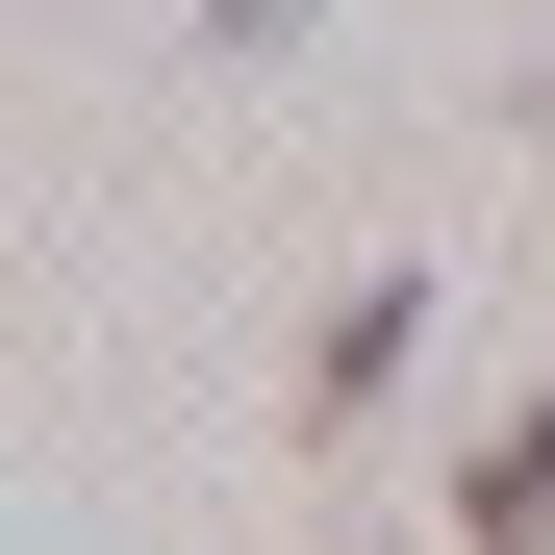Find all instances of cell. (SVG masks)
<instances>
[{"label": "cell", "instance_id": "1", "mask_svg": "<svg viewBox=\"0 0 555 555\" xmlns=\"http://www.w3.org/2000/svg\"><path fill=\"white\" fill-rule=\"evenodd\" d=\"M454 555H555V379L480 429V480H454Z\"/></svg>", "mask_w": 555, "mask_h": 555}, {"label": "cell", "instance_id": "2", "mask_svg": "<svg viewBox=\"0 0 555 555\" xmlns=\"http://www.w3.org/2000/svg\"><path fill=\"white\" fill-rule=\"evenodd\" d=\"M404 328H429V278H353V304H328V353H304V429H353V404H379V379H404Z\"/></svg>", "mask_w": 555, "mask_h": 555}, {"label": "cell", "instance_id": "3", "mask_svg": "<svg viewBox=\"0 0 555 555\" xmlns=\"http://www.w3.org/2000/svg\"><path fill=\"white\" fill-rule=\"evenodd\" d=\"M203 26H228V51H278V26H304V0H203Z\"/></svg>", "mask_w": 555, "mask_h": 555}, {"label": "cell", "instance_id": "4", "mask_svg": "<svg viewBox=\"0 0 555 555\" xmlns=\"http://www.w3.org/2000/svg\"><path fill=\"white\" fill-rule=\"evenodd\" d=\"M530 127H555V76H530Z\"/></svg>", "mask_w": 555, "mask_h": 555}]
</instances>
